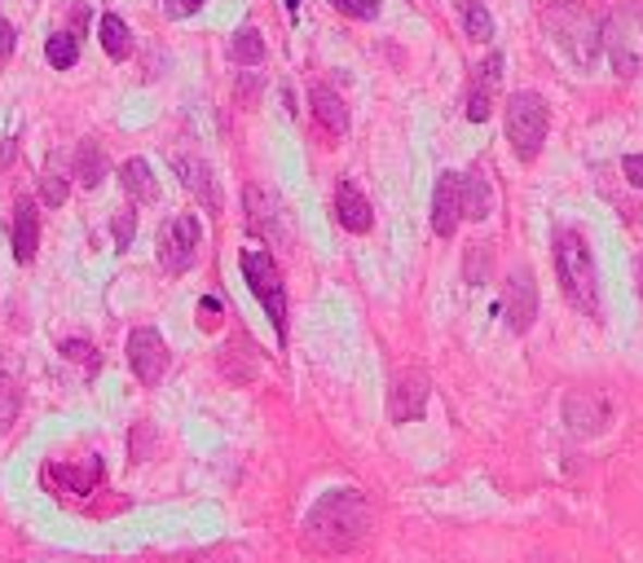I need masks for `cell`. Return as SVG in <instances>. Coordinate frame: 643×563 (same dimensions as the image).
Instances as JSON below:
<instances>
[{
	"label": "cell",
	"mask_w": 643,
	"mask_h": 563,
	"mask_svg": "<svg viewBox=\"0 0 643 563\" xmlns=\"http://www.w3.org/2000/svg\"><path fill=\"white\" fill-rule=\"evenodd\" d=\"M308 106H313V120L327 128V137H344L349 133V106L340 101V93L336 88H313V97H308Z\"/></svg>",
	"instance_id": "obj_17"
},
{
	"label": "cell",
	"mask_w": 643,
	"mask_h": 563,
	"mask_svg": "<svg viewBox=\"0 0 643 563\" xmlns=\"http://www.w3.org/2000/svg\"><path fill=\"white\" fill-rule=\"evenodd\" d=\"M336 220L344 224L349 234H366L371 224H375L371 203H366V194H362L353 181H340V189H336Z\"/></svg>",
	"instance_id": "obj_16"
},
{
	"label": "cell",
	"mask_w": 643,
	"mask_h": 563,
	"mask_svg": "<svg viewBox=\"0 0 643 563\" xmlns=\"http://www.w3.org/2000/svg\"><path fill=\"white\" fill-rule=\"evenodd\" d=\"M120 176H124V189H129L137 203H159V181L150 176V163H146V159H129V163L120 168Z\"/></svg>",
	"instance_id": "obj_20"
},
{
	"label": "cell",
	"mask_w": 643,
	"mask_h": 563,
	"mask_svg": "<svg viewBox=\"0 0 643 563\" xmlns=\"http://www.w3.org/2000/svg\"><path fill=\"white\" fill-rule=\"evenodd\" d=\"M543 27L551 36V45L573 62V66H595L599 49H604V23H595L591 10L573 5V0H560V5H551L543 14Z\"/></svg>",
	"instance_id": "obj_2"
},
{
	"label": "cell",
	"mask_w": 643,
	"mask_h": 563,
	"mask_svg": "<svg viewBox=\"0 0 643 563\" xmlns=\"http://www.w3.org/2000/svg\"><path fill=\"white\" fill-rule=\"evenodd\" d=\"M40 198H45L49 207H62V203H66V181H62L58 172H45V176H40Z\"/></svg>",
	"instance_id": "obj_29"
},
{
	"label": "cell",
	"mask_w": 643,
	"mask_h": 563,
	"mask_svg": "<svg viewBox=\"0 0 643 563\" xmlns=\"http://www.w3.org/2000/svg\"><path fill=\"white\" fill-rule=\"evenodd\" d=\"M538 317V282H533L529 269H511L507 278V321L515 334H524Z\"/></svg>",
	"instance_id": "obj_9"
},
{
	"label": "cell",
	"mask_w": 643,
	"mask_h": 563,
	"mask_svg": "<svg viewBox=\"0 0 643 563\" xmlns=\"http://www.w3.org/2000/svg\"><path fill=\"white\" fill-rule=\"evenodd\" d=\"M621 172L630 176L634 189H643V155H626V159H621Z\"/></svg>",
	"instance_id": "obj_35"
},
{
	"label": "cell",
	"mask_w": 643,
	"mask_h": 563,
	"mask_svg": "<svg viewBox=\"0 0 643 563\" xmlns=\"http://www.w3.org/2000/svg\"><path fill=\"white\" fill-rule=\"evenodd\" d=\"M547 128H551V110L538 93H515L507 101V142H511L520 163H533L543 155Z\"/></svg>",
	"instance_id": "obj_5"
},
{
	"label": "cell",
	"mask_w": 643,
	"mask_h": 563,
	"mask_svg": "<svg viewBox=\"0 0 643 563\" xmlns=\"http://www.w3.org/2000/svg\"><path fill=\"white\" fill-rule=\"evenodd\" d=\"M45 58H49V66L66 71V66H75V58H80V40H75L71 32H58V36H49Z\"/></svg>",
	"instance_id": "obj_25"
},
{
	"label": "cell",
	"mask_w": 643,
	"mask_h": 563,
	"mask_svg": "<svg viewBox=\"0 0 643 563\" xmlns=\"http://www.w3.org/2000/svg\"><path fill=\"white\" fill-rule=\"evenodd\" d=\"M608 418H612V405L599 392H573L565 401V423H569L573 436H595V431L608 427Z\"/></svg>",
	"instance_id": "obj_10"
},
{
	"label": "cell",
	"mask_w": 643,
	"mask_h": 563,
	"mask_svg": "<svg viewBox=\"0 0 643 563\" xmlns=\"http://www.w3.org/2000/svg\"><path fill=\"white\" fill-rule=\"evenodd\" d=\"M129 366H133V375H137L146 388H155V383L163 379V370H168V344H163L159 330L142 326V330L129 334Z\"/></svg>",
	"instance_id": "obj_8"
},
{
	"label": "cell",
	"mask_w": 643,
	"mask_h": 563,
	"mask_svg": "<svg viewBox=\"0 0 643 563\" xmlns=\"http://www.w3.org/2000/svg\"><path fill=\"white\" fill-rule=\"evenodd\" d=\"M556 273L560 286L569 295V304L586 317H599V273H595V256L586 247V238L578 230H560L556 234Z\"/></svg>",
	"instance_id": "obj_3"
},
{
	"label": "cell",
	"mask_w": 643,
	"mask_h": 563,
	"mask_svg": "<svg viewBox=\"0 0 643 563\" xmlns=\"http://www.w3.org/2000/svg\"><path fill=\"white\" fill-rule=\"evenodd\" d=\"M62 357H71V362H88V370H97V357H93V348H88L84 340H66V344H62Z\"/></svg>",
	"instance_id": "obj_33"
},
{
	"label": "cell",
	"mask_w": 643,
	"mask_h": 563,
	"mask_svg": "<svg viewBox=\"0 0 643 563\" xmlns=\"http://www.w3.org/2000/svg\"><path fill=\"white\" fill-rule=\"evenodd\" d=\"M247 224L260 234V238H269V243H278V234H287V224H282V203L269 194V189H260V185H252L247 189Z\"/></svg>",
	"instance_id": "obj_15"
},
{
	"label": "cell",
	"mask_w": 643,
	"mask_h": 563,
	"mask_svg": "<svg viewBox=\"0 0 643 563\" xmlns=\"http://www.w3.org/2000/svg\"><path fill=\"white\" fill-rule=\"evenodd\" d=\"M14 211H19V216H14V256L27 265V260L36 256V243H40V220H36V207H32L27 198H19Z\"/></svg>",
	"instance_id": "obj_18"
},
{
	"label": "cell",
	"mask_w": 643,
	"mask_h": 563,
	"mask_svg": "<svg viewBox=\"0 0 643 563\" xmlns=\"http://www.w3.org/2000/svg\"><path fill=\"white\" fill-rule=\"evenodd\" d=\"M604 53L621 79L643 71V0H626L604 19Z\"/></svg>",
	"instance_id": "obj_4"
},
{
	"label": "cell",
	"mask_w": 643,
	"mask_h": 563,
	"mask_svg": "<svg viewBox=\"0 0 643 563\" xmlns=\"http://www.w3.org/2000/svg\"><path fill=\"white\" fill-rule=\"evenodd\" d=\"M101 172H106L101 146H97V142H80V150H75V176H80V185H84V189L101 185Z\"/></svg>",
	"instance_id": "obj_21"
},
{
	"label": "cell",
	"mask_w": 643,
	"mask_h": 563,
	"mask_svg": "<svg viewBox=\"0 0 643 563\" xmlns=\"http://www.w3.org/2000/svg\"><path fill=\"white\" fill-rule=\"evenodd\" d=\"M19 405H23L19 388H14V383H5V379H0V431H10V423L19 418Z\"/></svg>",
	"instance_id": "obj_27"
},
{
	"label": "cell",
	"mask_w": 643,
	"mask_h": 563,
	"mask_svg": "<svg viewBox=\"0 0 643 563\" xmlns=\"http://www.w3.org/2000/svg\"><path fill=\"white\" fill-rule=\"evenodd\" d=\"M639 291H643V273H639Z\"/></svg>",
	"instance_id": "obj_37"
},
{
	"label": "cell",
	"mask_w": 643,
	"mask_h": 563,
	"mask_svg": "<svg viewBox=\"0 0 643 563\" xmlns=\"http://www.w3.org/2000/svg\"><path fill=\"white\" fill-rule=\"evenodd\" d=\"M427 409V375H401L388 392V418L392 423H414Z\"/></svg>",
	"instance_id": "obj_13"
},
{
	"label": "cell",
	"mask_w": 643,
	"mask_h": 563,
	"mask_svg": "<svg viewBox=\"0 0 643 563\" xmlns=\"http://www.w3.org/2000/svg\"><path fill=\"white\" fill-rule=\"evenodd\" d=\"M97 36H101V49L111 53L116 62H124V58L133 53V32H129V23H124V19H116V14H101Z\"/></svg>",
	"instance_id": "obj_19"
},
{
	"label": "cell",
	"mask_w": 643,
	"mask_h": 563,
	"mask_svg": "<svg viewBox=\"0 0 643 563\" xmlns=\"http://www.w3.org/2000/svg\"><path fill=\"white\" fill-rule=\"evenodd\" d=\"M230 58L243 62V66H260V62H265V40H260V32H256V27H243V32L230 40Z\"/></svg>",
	"instance_id": "obj_23"
},
{
	"label": "cell",
	"mask_w": 643,
	"mask_h": 563,
	"mask_svg": "<svg viewBox=\"0 0 643 563\" xmlns=\"http://www.w3.org/2000/svg\"><path fill=\"white\" fill-rule=\"evenodd\" d=\"M45 476H62L75 493H93V485H97V476H101V463H88L84 472H75V467H49Z\"/></svg>",
	"instance_id": "obj_26"
},
{
	"label": "cell",
	"mask_w": 643,
	"mask_h": 563,
	"mask_svg": "<svg viewBox=\"0 0 643 563\" xmlns=\"http://www.w3.org/2000/svg\"><path fill=\"white\" fill-rule=\"evenodd\" d=\"M331 5L349 19H375L379 14V0H331Z\"/></svg>",
	"instance_id": "obj_30"
},
{
	"label": "cell",
	"mask_w": 643,
	"mask_h": 563,
	"mask_svg": "<svg viewBox=\"0 0 643 563\" xmlns=\"http://www.w3.org/2000/svg\"><path fill=\"white\" fill-rule=\"evenodd\" d=\"M243 278L252 286V295L265 304L274 330H278V344L287 340V295H282V278L269 252H243Z\"/></svg>",
	"instance_id": "obj_6"
},
{
	"label": "cell",
	"mask_w": 643,
	"mask_h": 563,
	"mask_svg": "<svg viewBox=\"0 0 643 563\" xmlns=\"http://www.w3.org/2000/svg\"><path fill=\"white\" fill-rule=\"evenodd\" d=\"M198 5H203V0H163V14L168 19H190Z\"/></svg>",
	"instance_id": "obj_34"
},
{
	"label": "cell",
	"mask_w": 643,
	"mask_h": 563,
	"mask_svg": "<svg viewBox=\"0 0 643 563\" xmlns=\"http://www.w3.org/2000/svg\"><path fill=\"white\" fill-rule=\"evenodd\" d=\"M111 234H116V247H129L133 234H137V216H133V211L116 216V220H111Z\"/></svg>",
	"instance_id": "obj_31"
},
{
	"label": "cell",
	"mask_w": 643,
	"mask_h": 563,
	"mask_svg": "<svg viewBox=\"0 0 643 563\" xmlns=\"http://www.w3.org/2000/svg\"><path fill=\"white\" fill-rule=\"evenodd\" d=\"M489 207H494V198H489V185H485L481 176H463V216H472V220H485V216H489Z\"/></svg>",
	"instance_id": "obj_24"
},
{
	"label": "cell",
	"mask_w": 643,
	"mask_h": 563,
	"mask_svg": "<svg viewBox=\"0 0 643 563\" xmlns=\"http://www.w3.org/2000/svg\"><path fill=\"white\" fill-rule=\"evenodd\" d=\"M10 53H14V27L0 19V62H10Z\"/></svg>",
	"instance_id": "obj_36"
},
{
	"label": "cell",
	"mask_w": 643,
	"mask_h": 563,
	"mask_svg": "<svg viewBox=\"0 0 643 563\" xmlns=\"http://www.w3.org/2000/svg\"><path fill=\"white\" fill-rule=\"evenodd\" d=\"M198 326H203V330H217V326H221V299H217V295L198 299Z\"/></svg>",
	"instance_id": "obj_32"
},
{
	"label": "cell",
	"mask_w": 643,
	"mask_h": 563,
	"mask_svg": "<svg viewBox=\"0 0 643 563\" xmlns=\"http://www.w3.org/2000/svg\"><path fill=\"white\" fill-rule=\"evenodd\" d=\"M498 84H502V53H489V58L476 66L472 88H468V120H472V124H485V120H489Z\"/></svg>",
	"instance_id": "obj_12"
},
{
	"label": "cell",
	"mask_w": 643,
	"mask_h": 563,
	"mask_svg": "<svg viewBox=\"0 0 643 563\" xmlns=\"http://www.w3.org/2000/svg\"><path fill=\"white\" fill-rule=\"evenodd\" d=\"M371 524L375 511L362 489H331L304 515V546H313L317 554H353L366 546Z\"/></svg>",
	"instance_id": "obj_1"
},
{
	"label": "cell",
	"mask_w": 643,
	"mask_h": 563,
	"mask_svg": "<svg viewBox=\"0 0 643 563\" xmlns=\"http://www.w3.org/2000/svg\"><path fill=\"white\" fill-rule=\"evenodd\" d=\"M485 278H489V247L485 243H472V252H468V282L481 286Z\"/></svg>",
	"instance_id": "obj_28"
},
{
	"label": "cell",
	"mask_w": 643,
	"mask_h": 563,
	"mask_svg": "<svg viewBox=\"0 0 643 563\" xmlns=\"http://www.w3.org/2000/svg\"><path fill=\"white\" fill-rule=\"evenodd\" d=\"M459 220H463V176L459 172H441L437 194H433V230L441 238H454Z\"/></svg>",
	"instance_id": "obj_11"
},
{
	"label": "cell",
	"mask_w": 643,
	"mask_h": 563,
	"mask_svg": "<svg viewBox=\"0 0 643 563\" xmlns=\"http://www.w3.org/2000/svg\"><path fill=\"white\" fill-rule=\"evenodd\" d=\"M172 168H177V176H181V185L207 207V211H221V189H217V176H211V168L203 163V159H194V155H177L172 159Z\"/></svg>",
	"instance_id": "obj_14"
},
{
	"label": "cell",
	"mask_w": 643,
	"mask_h": 563,
	"mask_svg": "<svg viewBox=\"0 0 643 563\" xmlns=\"http://www.w3.org/2000/svg\"><path fill=\"white\" fill-rule=\"evenodd\" d=\"M194 247H198V220L194 216H172L159 230V265L168 273H185L194 265Z\"/></svg>",
	"instance_id": "obj_7"
},
{
	"label": "cell",
	"mask_w": 643,
	"mask_h": 563,
	"mask_svg": "<svg viewBox=\"0 0 643 563\" xmlns=\"http://www.w3.org/2000/svg\"><path fill=\"white\" fill-rule=\"evenodd\" d=\"M459 14H463V32L472 36V40H489L494 36V19H489V10L481 5V0H459Z\"/></svg>",
	"instance_id": "obj_22"
}]
</instances>
